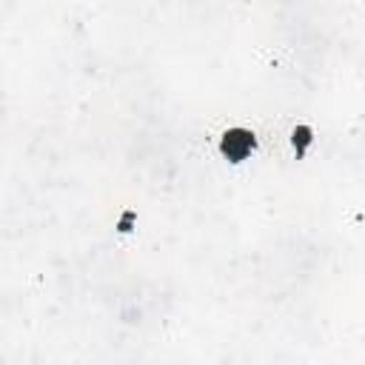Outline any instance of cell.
<instances>
[{"label":"cell","mask_w":365,"mask_h":365,"mask_svg":"<svg viewBox=\"0 0 365 365\" xmlns=\"http://www.w3.org/2000/svg\"><path fill=\"white\" fill-rule=\"evenodd\" d=\"M254 145H257V140H254V134L248 128H228L222 134V140H220V151L231 163H242L254 151Z\"/></svg>","instance_id":"obj_1"}]
</instances>
